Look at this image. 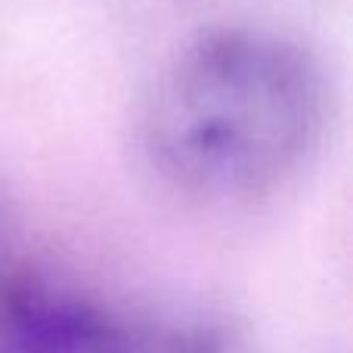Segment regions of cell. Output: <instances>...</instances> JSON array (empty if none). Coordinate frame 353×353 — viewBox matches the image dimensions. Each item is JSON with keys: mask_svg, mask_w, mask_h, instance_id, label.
I'll use <instances>...</instances> for the list:
<instances>
[{"mask_svg": "<svg viewBox=\"0 0 353 353\" xmlns=\"http://www.w3.org/2000/svg\"><path fill=\"white\" fill-rule=\"evenodd\" d=\"M325 112V78L307 50L267 31H217L165 68L143 109V143L186 195L245 201L307 161Z\"/></svg>", "mask_w": 353, "mask_h": 353, "instance_id": "cell-1", "label": "cell"}, {"mask_svg": "<svg viewBox=\"0 0 353 353\" xmlns=\"http://www.w3.org/2000/svg\"><path fill=\"white\" fill-rule=\"evenodd\" d=\"M109 316L87 298L31 276L0 279V353H105Z\"/></svg>", "mask_w": 353, "mask_h": 353, "instance_id": "cell-2", "label": "cell"}, {"mask_svg": "<svg viewBox=\"0 0 353 353\" xmlns=\"http://www.w3.org/2000/svg\"><path fill=\"white\" fill-rule=\"evenodd\" d=\"M105 353H112V347H109V350H105Z\"/></svg>", "mask_w": 353, "mask_h": 353, "instance_id": "cell-3", "label": "cell"}]
</instances>
